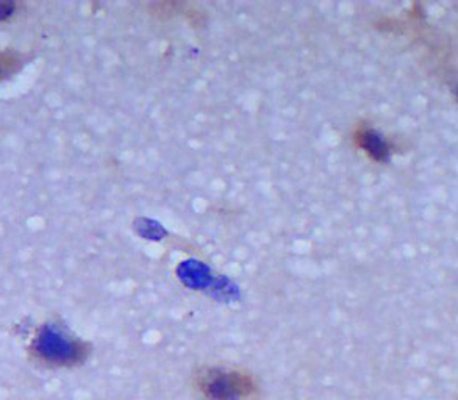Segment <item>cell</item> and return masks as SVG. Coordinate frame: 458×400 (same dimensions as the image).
I'll list each match as a JSON object with an SVG mask.
<instances>
[{
  "label": "cell",
  "mask_w": 458,
  "mask_h": 400,
  "mask_svg": "<svg viewBox=\"0 0 458 400\" xmlns=\"http://www.w3.org/2000/svg\"><path fill=\"white\" fill-rule=\"evenodd\" d=\"M198 400H257L261 385L252 370L229 364H204L191 374Z\"/></svg>",
  "instance_id": "cell-2"
},
{
  "label": "cell",
  "mask_w": 458,
  "mask_h": 400,
  "mask_svg": "<svg viewBox=\"0 0 458 400\" xmlns=\"http://www.w3.org/2000/svg\"><path fill=\"white\" fill-rule=\"evenodd\" d=\"M22 63L21 55L5 50V52H0V81L8 79L10 75L14 74L19 69V64Z\"/></svg>",
  "instance_id": "cell-4"
},
{
  "label": "cell",
  "mask_w": 458,
  "mask_h": 400,
  "mask_svg": "<svg viewBox=\"0 0 458 400\" xmlns=\"http://www.w3.org/2000/svg\"><path fill=\"white\" fill-rule=\"evenodd\" d=\"M16 10V4H0V19H5Z\"/></svg>",
  "instance_id": "cell-5"
},
{
  "label": "cell",
  "mask_w": 458,
  "mask_h": 400,
  "mask_svg": "<svg viewBox=\"0 0 458 400\" xmlns=\"http://www.w3.org/2000/svg\"><path fill=\"white\" fill-rule=\"evenodd\" d=\"M91 345L69 332L58 322H44L31 335L27 355L31 363L43 370H74L87 363Z\"/></svg>",
  "instance_id": "cell-1"
},
{
  "label": "cell",
  "mask_w": 458,
  "mask_h": 400,
  "mask_svg": "<svg viewBox=\"0 0 458 400\" xmlns=\"http://www.w3.org/2000/svg\"><path fill=\"white\" fill-rule=\"evenodd\" d=\"M357 140L360 141V146L365 149L366 152L371 155L372 158H376V160H385L386 158L388 148L385 146V142L380 141V138L371 130L359 132Z\"/></svg>",
  "instance_id": "cell-3"
}]
</instances>
